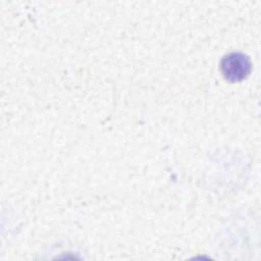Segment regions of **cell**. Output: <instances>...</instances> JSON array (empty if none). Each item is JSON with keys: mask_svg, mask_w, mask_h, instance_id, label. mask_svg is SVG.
I'll return each instance as SVG.
<instances>
[{"mask_svg": "<svg viewBox=\"0 0 261 261\" xmlns=\"http://www.w3.org/2000/svg\"><path fill=\"white\" fill-rule=\"evenodd\" d=\"M250 58L240 52H231L220 61V71L224 79L230 83H238L246 79L251 72Z\"/></svg>", "mask_w": 261, "mask_h": 261, "instance_id": "cell-1", "label": "cell"}]
</instances>
